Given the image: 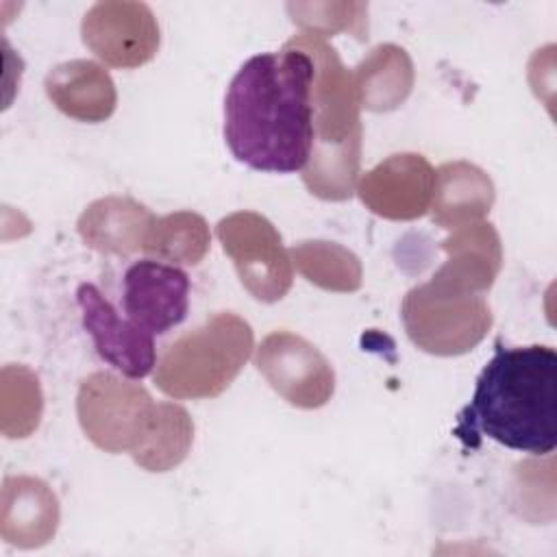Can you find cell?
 <instances>
[{
	"mask_svg": "<svg viewBox=\"0 0 557 557\" xmlns=\"http://www.w3.org/2000/svg\"><path fill=\"white\" fill-rule=\"evenodd\" d=\"M76 300L85 331L102 361L128 379H144L157 366L152 335L133 320L122 318L94 283L78 285Z\"/></svg>",
	"mask_w": 557,
	"mask_h": 557,
	"instance_id": "11",
	"label": "cell"
},
{
	"mask_svg": "<svg viewBox=\"0 0 557 557\" xmlns=\"http://www.w3.org/2000/svg\"><path fill=\"white\" fill-rule=\"evenodd\" d=\"M313 61L294 44L250 57L224 98V139L233 157L259 172L292 174L313 148Z\"/></svg>",
	"mask_w": 557,
	"mask_h": 557,
	"instance_id": "1",
	"label": "cell"
},
{
	"mask_svg": "<svg viewBox=\"0 0 557 557\" xmlns=\"http://www.w3.org/2000/svg\"><path fill=\"white\" fill-rule=\"evenodd\" d=\"M83 44L107 65L133 70L148 63L159 50V24L144 2H96L81 24Z\"/></svg>",
	"mask_w": 557,
	"mask_h": 557,
	"instance_id": "9",
	"label": "cell"
},
{
	"mask_svg": "<svg viewBox=\"0 0 557 557\" xmlns=\"http://www.w3.org/2000/svg\"><path fill=\"white\" fill-rule=\"evenodd\" d=\"M494 183L474 163L448 161L435 170L431 220L448 231L481 222L494 205Z\"/></svg>",
	"mask_w": 557,
	"mask_h": 557,
	"instance_id": "16",
	"label": "cell"
},
{
	"mask_svg": "<svg viewBox=\"0 0 557 557\" xmlns=\"http://www.w3.org/2000/svg\"><path fill=\"white\" fill-rule=\"evenodd\" d=\"M152 396L113 372H91L81 381L76 413L83 433L107 453H128L141 440L154 409Z\"/></svg>",
	"mask_w": 557,
	"mask_h": 557,
	"instance_id": "5",
	"label": "cell"
},
{
	"mask_svg": "<svg viewBox=\"0 0 557 557\" xmlns=\"http://www.w3.org/2000/svg\"><path fill=\"white\" fill-rule=\"evenodd\" d=\"M289 257L292 265L320 289L348 294L361 287L363 268L359 257L335 242H300L289 250Z\"/></svg>",
	"mask_w": 557,
	"mask_h": 557,
	"instance_id": "20",
	"label": "cell"
},
{
	"mask_svg": "<svg viewBox=\"0 0 557 557\" xmlns=\"http://www.w3.org/2000/svg\"><path fill=\"white\" fill-rule=\"evenodd\" d=\"M442 250L448 257L431 281L450 289L485 294L503 265L500 237L487 222L450 231V237L442 242Z\"/></svg>",
	"mask_w": 557,
	"mask_h": 557,
	"instance_id": "13",
	"label": "cell"
},
{
	"mask_svg": "<svg viewBox=\"0 0 557 557\" xmlns=\"http://www.w3.org/2000/svg\"><path fill=\"white\" fill-rule=\"evenodd\" d=\"M50 102L78 122H104L117 104L115 83L109 72L89 59H72L54 65L44 81Z\"/></svg>",
	"mask_w": 557,
	"mask_h": 557,
	"instance_id": "14",
	"label": "cell"
},
{
	"mask_svg": "<svg viewBox=\"0 0 557 557\" xmlns=\"http://www.w3.org/2000/svg\"><path fill=\"white\" fill-rule=\"evenodd\" d=\"M4 500L17 507L4 505L2 533L9 542L30 548L46 544L59 522V505L52 490L33 476H17L4 481Z\"/></svg>",
	"mask_w": 557,
	"mask_h": 557,
	"instance_id": "18",
	"label": "cell"
},
{
	"mask_svg": "<svg viewBox=\"0 0 557 557\" xmlns=\"http://www.w3.org/2000/svg\"><path fill=\"white\" fill-rule=\"evenodd\" d=\"M252 348L250 324L233 311H218L165 346L154 385L172 398H215L242 372Z\"/></svg>",
	"mask_w": 557,
	"mask_h": 557,
	"instance_id": "3",
	"label": "cell"
},
{
	"mask_svg": "<svg viewBox=\"0 0 557 557\" xmlns=\"http://www.w3.org/2000/svg\"><path fill=\"white\" fill-rule=\"evenodd\" d=\"M459 435L485 437L531 455L557 446V352L553 346H496L481 370Z\"/></svg>",
	"mask_w": 557,
	"mask_h": 557,
	"instance_id": "2",
	"label": "cell"
},
{
	"mask_svg": "<svg viewBox=\"0 0 557 557\" xmlns=\"http://www.w3.org/2000/svg\"><path fill=\"white\" fill-rule=\"evenodd\" d=\"M211 246V233L207 220L196 211H174L154 218L144 252L183 265H198Z\"/></svg>",
	"mask_w": 557,
	"mask_h": 557,
	"instance_id": "21",
	"label": "cell"
},
{
	"mask_svg": "<svg viewBox=\"0 0 557 557\" xmlns=\"http://www.w3.org/2000/svg\"><path fill=\"white\" fill-rule=\"evenodd\" d=\"M215 235L252 298L276 302L289 292L292 257L268 218L257 211H235L218 222Z\"/></svg>",
	"mask_w": 557,
	"mask_h": 557,
	"instance_id": "6",
	"label": "cell"
},
{
	"mask_svg": "<svg viewBox=\"0 0 557 557\" xmlns=\"http://www.w3.org/2000/svg\"><path fill=\"white\" fill-rule=\"evenodd\" d=\"M359 107L385 113L398 109L413 89V63L405 48L381 44L352 72Z\"/></svg>",
	"mask_w": 557,
	"mask_h": 557,
	"instance_id": "17",
	"label": "cell"
},
{
	"mask_svg": "<svg viewBox=\"0 0 557 557\" xmlns=\"http://www.w3.org/2000/svg\"><path fill=\"white\" fill-rule=\"evenodd\" d=\"M433 187V165L422 154L398 152L361 174L355 191L374 215L405 222L429 211Z\"/></svg>",
	"mask_w": 557,
	"mask_h": 557,
	"instance_id": "10",
	"label": "cell"
},
{
	"mask_svg": "<svg viewBox=\"0 0 557 557\" xmlns=\"http://www.w3.org/2000/svg\"><path fill=\"white\" fill-rule=\"evenodd\" d=\"M289 44L305 50L313 61V148H337L361 141L355 78L342 63L335 48L311 33L294 35Z\"/></svg>",
	"mask_w": 557,
	"mask_h": 557,
	"instance_id": "7",
	"label": "cell"
},
{
	"mask_svg": "<svg viewBox=\"0 0 557 557\" xmlns=\"http://www.w3.org/2000/svg\"><path fill=\"white\" fill-rule=\"evenodd\" d=\"M400 318L409 339L437 357L472 350L492 329V309L483 294L450 289L433 281L405 294Z\"/></svg>",
	"mask_w": 557,
	"mask_h": 557,
	"instance_id": "4",
	"label": "cell"
},
{
	"mask_svg": "<svg viewBox=\"0 0 557 557\" xmlns=\"http://www.w3.org/2000/svg\"><path fill=\"white\" fill-rule=\"evenodd\" d=\"M154 218L146 205L128 196H107L85 207L76 228L83 242L102 255H131L144 250Z\"/></svg>",
	"mask_w": 557,
	"mask_h": 557,
	"instance_id": "15",
	"label": "cell"
},
{
	"mask_svg": "<svg viewBox=\"0 0 557 557\" xmlns=\"http://www.w3.org/2000/svg\"><path fill=\"white\" fill-rule=\"evenodd\" d=\"M287 13L302 33L326 39L333 33H350L357 39L368 37V4L363 2H289Z\"/></svg>",
	"mask_w": 557,
	"mask_h": 557,
	"instance_id": "22",
	"label": "cell"
},
{
	"mask_svg": "<svg viewBox=\"0 0 557 557\" xmlns=\"http://www.w3.org/2000/svg\"><path fill=\"white\" fill-rule=\"evenodd\" d=\"M255 366L270 387L298 409H318L335 392L331 361L311 342L285 329L261 339Z\"/></svg>",
	"mask_w": 557,
	"mask_h": 557,
	"instance_id": "8",
	"label": "cell"
},
{
	"mask_svg": "<svg viewBox=\"0 0 557 557\" xmlns=\"http://www.w3.org/2000/svg\"><path fill=\"white\" fill-rule=\"evenodd\" d=\"M189 307V278L170 263L141 259L124 274V311L150 335L181 324Z\"/></svg>",
	"mask_w": 557,
	"mask_h": 557,
	"instance_id": "12",
	"label": "cell"
},
{
	"mask_svg": "<svg viewBox=\"0 0 557 557\" xmlns=\"http://www.w3.org/2000/svg\"><path fill=\"white\" fill-rule=\"evenodd\" d=\"M191 442L194 422L187 409L176 403H157L131 457L148 472H168L187 457Z\"/></svg>",
	"mask_w": 557,
	"mask_h": 557,
	"instance_id": "19",
	"label": "cell"
}]
</instances>
